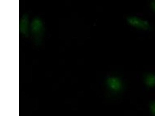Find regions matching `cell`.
Returning <instances> with one entry per match:
<instances>
[{"mask_svg":"<svg viewBox=\"0 0 155 116\" xmlns=\"http://www.w3.org/2000/svg\"><path fill=\"white\" fill-rule=\"evenodd\" d=\"M127 21L130 25L137 28L142 30H147L150 28V24L147 21L136 16L127 18Z\"/></svg>","mask_w":155,"mask_h":116,"instance_id":"6da1fadb","label":"cell"},{"mask_svg":"<svg viewBox=\"0 0 155 116\" xmlns=\"http://www.w3.org/2000/svg\"><path fill=\"white\" fill-rule=\"evenodd\" d=\"M107 85L110 89L114 91L120 90L122 85L121 80L115 76L108 77L107 80Z\"/></svg>","mask_w":155,"mask_h":116,"instance_id":"7a4b0ae2","label":"cell"},{"mask_svg":"<svg viewBox=\"0 0 155 116\" xmlns=\"http://www.w3.org/2000/svg\"><path fill=\"white\" fill-rule=\"evenodd\" d=\"M144 82L147 85L150 87L155 86V74L150 73L145 77Z\"/></svg>","mask_w":155,"mask_h":116,"instance_id":"3957f363","label":"cell"},{"mask_svg":"<svg viewBox=\"0 0 155 116\" xmlns=\"http://www.w3.org/2000/svg\"><path fill=\"white\" fill-rule=\"evenodd\" d=\"M150 109L151 113L153 115H155V102H152L150 104Z\"/></svg>","mask_w":155,"mask_h":116,"instance_id":"277c9868","label":"cell"},{"mask_svg":"<svg viewBox=\"0 0 155 116\" xmlns=\"http://www.w3.org/2000/svg\"><path fill=\"white\" fill-rule=\"evenodd\" d=\"M151 7L153 10L155 12V1H152L150 4Z\"/></svg>","mask_w":155,"mask_h":116,"instance_id":"5b68a950","label":"cell"}]
</instances>
